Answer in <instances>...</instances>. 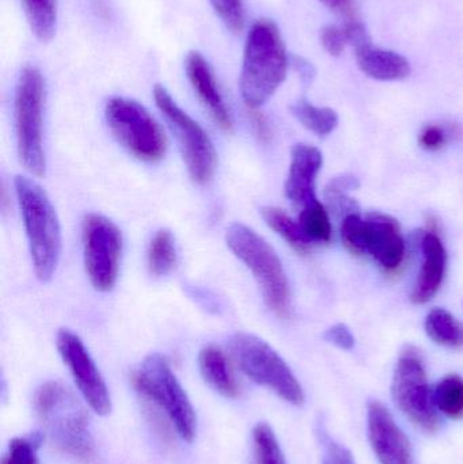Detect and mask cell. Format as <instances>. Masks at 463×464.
<instances>
[{
    "label": "cell",
    "instance_id": "obj_25",
    "mask_svg": "<svg viewBox=\"0 0 463 464\" xmlns=\"http://www.w3.org/2000/svg\"><path fill=\"white\" fill-rule=\"evenodd\" d=\"M435 406L450 419H463V379L448 375L437 384L434 392Z\"/></svg>",
    "mask_w": 463,
    "mask_h": 464
},
{
    "label": "cell",
    "instance_id": "obj_28",
    "mask_svg": "<svg viewBox=\"0 0 463 464\" xmlns=\"http://www.w3.org/2000/svg\"><path fill=\"white\" fill-rule=\"evenodd\" d=\"M41 438L38 435L30 438H16L11 440L2 464H40L37 451Z\"/></svg>",
    "mask_w": 463,
    "mask_h": 464
},
{
    "label": "cell",
    "instance_id": "obj_10",
    "mask_svg": "<svg viewBox=\"0 0 463 464\" xmlns=\"http://www.w3.org/2000/svg\"><path fill=\"white\" fill-rule=\"evenodd\" d=\"M391 392L400 411L416 427L427 433H435L439 430V417L435 411L426 367L416 349H405L400 356L394 371Z\"/></svg>",
    "mask_w": 463,
    "mask_h": 464
},
{
    "label": "cell",
    "instance_id": "obj_5",
    "mask_svg": "<svg viewBox=\"0 0 463 464\" xmlns=\"http://www.w3.org/2000/svg\"><path fill=\"white\" fill-rule=\"evenodd\" d=\"M132 384L143 400L165 413L182 440L195 439V409L165 357L158 353L146 357L132 373Z\"/></svg>",
    "mask_w": 463,
    "mask_h": 464
},
{
    "label": "cell",
    "instance_id": "obj_30",
    "mask_svg": "<svg viewBox=\"0 0 463 464\" xmlns=\"http://www.w3.org/2000/svg\"><path fill=\"white\" fill-rule=\"evenodd\" d=\"M317 436L323 464H355L352 454L344 446L334 441L323 424H318Z\"/></svg>",
    "mask_w": 463,
    "mask_h": 464
},
{
    "label": "cell",
    "instance_id": "obj_35",
    "mask_svg": "<svg viewBox=\"0 0 463 464\" xmlns=\"http://www.w3.org/2000/svg\"><path fill=\"white\" fill-rule=\"evenodd\" d=\"M345 34H347L348 44L353 46L355 51L363 48V46L372 44L371 37L367 32L366 26L358 19H350L344 24Z\"/></svg>",
    "mask_w": 463,
    "mask_h": 464
},
{
    "label": "cell",
    "instance_id": "obj_2",
    "mask_svg": "<svg viewBox=\"0 0 463 464\" xmlns=\"http://www.w3.org/2000/svg\"><path fill=\"white\" fill-rule=\"evenodd\" d=\"M34 408L59 451L84 463L92 459L94 441L89 416L67 386L62 382H46L35 392Z\"/></svg>",
    "mask_w": 463,
    "mask_h": 464
},
{
    "label": "cell",
    "instance_id": "obj_3",
    "mask_svg": "<svg viewBox=\"0 0 463 464\" xmlns=\"http://www.w3.org/2000/svg\"><path fill=\"white\" fill-rule=\"evenodd\" d=\"M15 193L29 240L35 275L46 283L56 272L62 251V231L56 211L45 190L24 176H16Z\"/></svg>",
    "mask_w": 463,
    "mask_h": 464
},
{
    "label": "cell",
    "instance_id": "obj_7",
    "mask_svg": "<svg viewBox=\"0 0 463 464\" xmlns=\"http://www.w3.org/2000/svg\"><path fill=\"white\" fill-rule=\"evenodd\" d=\"M231 354L242 372L260 386L272 390L285 402L301 406L304 389L287 362L271 345L247 333H236L230 338Z\"/></svg>",
    "mask_w": 463,
    "mask_h": 464
},
{
    "label": "cell",
    "instance_id": "obj_26",
    "mask_svg": "<svg viewBox=\"0 0 463 464\" xmlns=\"http://www.w3.org/2000/svg\"><path fill=\"white\" fill-rule=\"evenodd\" d=\"M299 225L312 242H331V218L320 201L314 200L304 207L299 215Z\"/></svg>",
    "mask_w": 463,
    "mask_h": 464
},
{
    "label": "cell",
    "instance_id": "obj_14",
    "mask_svg": "<svg viewBox=\"0 0 463 464\" xmlns=\"http://www.w3.org/2000/svg\"><path fill=\"white\" fill-rule=\"evenodd\" d=\"M364 220V256H371L386 272H396L404 264L407 254L399 222L380 212H371Z\"/></svg>",
    "mask_w": 463,
    "mask_h": 464
},
{
    "label": "cell",
    "instance_id": "obj_15",
    "mask_svg": "<svg viewBox=\"0 0 463 464\" xmlns=\"http://www.w3.org/2000/svg\"><path fill=\"white\" fill-rule=\"evenodd\" d=\"M323 158L320 150L310 144H296L291 152L290 171L285 181V198L304 208L306 204L318 200L315 196V179L323 168Z\"/></svg>",
    "mask_w": 463,
    "mask_h": 464
},
{
    "label": "cell",
    "instance_id": "obj_22",
    "mask_svg": "<svg viewBox=\"0 0 463 464\" xmlns=\"http://www.w3.org/2000/svg\"><path fill=\"white\" fill-rule=\"evenodd\" d=\"M291 113L307 130L318 136H328L339 125V116L331 108H320L307 100H298L291 105Z\"/></svg>",
    "mask_w": 463,
    "mask_h": 464
},
{
    "label": "cell",
    "instance_id": "obj_17",
    "mask_svg": "<svg viewBox=\"0 0 463 464\" xmlns=\"http://www.w3.org/2000/svg\"><path fill=\"white\" fill-rule=\"evenodd\" d=\"M421 250L423 266L410 295V300L415 304H426L432 300L442 286L448 266V253L437 232L429 230L424 234Z\"/></svg>",
    "mask_w": 463,
    "mask_h": 464
},
{
    "label": "cell",
    "instance_id": "obj_20",
    "mask_svg": "<svg viewBox=\"0 0 463 464\" xmlns=\"http://www.w3.org/2000/svg\"><path fill=\"white\" fill-rule=\"evenodd\" d=\"M426 332L438 345L463 349V324L445 308H434L426 318Z\"/></svg>",
    "mask_w": 463,
    "mask_h": 464
},
{
    "label": "cell",
    "instance_id": "obj_12",
    "mask_svg": "<svg viewBox=\"0 0 463 464\" xmlns=\"http://www.w3.org/2000/svg\"><path fill=\"white\" fill-rule=\"evenodd\" d=\"M57 349L90 408L106 416L111 411L108 386L81 338L68 329L57 333Z\"/></svg>",
    "mask_w": 463,
    "mask_h": 464
},
{
    "label": "cell",
    "instance_id": "obj_29",
    "mask_svg": "<svg viewBox=\"0 0 463 464\" xmlns=\"http://www.w3.org/2000/svg\"><path fill=\"white\" fill-rule=\"evenodd\" d=\"M209 3L228 30L238 33L244 29L245 11L242 0H209Z\"/></svg>",
    "mask_w": 463,
    "mask_h": 464
},
{
    "label": "cell",
    "instance_id": "obj_33",
    "mask_svg": "<svg viewBox=\"0 0 463 464\" xmlns=\"http://www.w3.org/2000/svg\"><path fill=\"white\" fill-rule=\"evenodd\" d=\"M419 143L429 151H438L448 143V130L439 125H427L419 136Z\"/></svg>",
    "mask_w": 463,
    "mask_h": 464
},
{
    "label": "cell",
    "instance_id": "obj_23",
    "mask_svg": "<svg viewBox=\"0 0 463 464\" xmlns=\"http://www.w3.org/2000/svg\"><path fill=\"white\" fill-rule=\"evenodd\" d=\"M22 5L33 34L43 43L52 40L56 32V0H22Z\"/></svg>",
    "mask_w": 463,
    "mask_h": 464
},
{
    "label": "cell",
    "instance_id": "obj_34",
    "mask_svg": "<svg viewBox=\"0 0 463 464\" xmlns=\"http://www.w3.org/2000/svg\"><path fill=\"white\" fill-rule=\"evenodd\" d=\"M323 337L328 343H333L337 348L344 349V351H351L355 346V337L351 330L342 324L329 327Z\"/></svg>",
    "mask_w": 463,
    "mask_h": 464
},
{
    "label": "cell",
    "instance_id": "obj_24",
    "mask_svg": "<svg viewBox=\"0 0 463 464\" xmlns=\"http://www.w3.org/2000/svg\"><path fill=\"white\" fill-rule=\"evenodd\" d=\"M150 273L155 277H163L173 272L177 265V246L173 234L159 230L150 242L147 254Z\"/></svg>",
    "mask_w": 463,
    "mask_h": 464
},
{
    "label": "cell",
    "instance_id": "obj_6",
    "mask_svg": "<svg viewBox=\"0 0 463 464\" xmlns=\"http://www.w3.org/2000/svg\"><path fill=\"white\" fill-rule=\"evenodd\" d=\"M45 83L43 73L27 65L19 75L14 100L16 147L19 160L29 173L37 177L45 174L43 120Z\"/></svg>",
    "mask_w": 463,
    "mask_h": 464
},
{
    "label": "cell",
    "instance_id": "obj_13",
    "mask_svg": "<svg viewBox=\"0 0 463 464\" xmlns=\"http://www.w3.org/2000/svg\"><path fill=\"white\" fill-rule=\"evenodd\" d=\"M367 420L370 444L381 464H415L410 439L382 403H369Z\"/></svg>",
    "mask_w": 463,
    "mask_h": 464
},
{
    "label": "cell",
    "instance_id": "obj_38",
    "mask_svg": "<svg viewBox=\"0 0 463 464\" xmlns=\"http://www.w3.org/2000/svg\"><path fill=\"white\" fill-rule=\"evenodd\" d=\"M294 64H295L296 70L301 73L302 79H304V82H312V79L314 78L315 71L307 60L296 56Z\"/></svg>",
    "mask_w": 463,
    "mask_h": 464
},
{
    "label": "cell",
    "instance_id": "obj_18",
    "mask_svg": "<svg viewBox=\"0 0 463 464\" xmlns=\"http://www.w3.org/2000/svg\"><path fill=\"white\" fill-rule=\"evenodd\" d=\"M355 56L362 72L375 81H402L412 70L407 57L389 49L377 48L372 44L355 51Z\"/></svg>",
    "mask_w": 463,
    "mask_h": 464
},
{
    "label": "cell",
    "instance_id": "obj_16",
    "mask_svg": "<svg viewBox=\"0 0 463 464\" xmlns=\"http://www.w3.org/2000/svg\"><path fill=\"white\" fill-rule=\"evenodd\" d=\"M185 68H187L188 78H189L190 84L198 94V100L206 106L214 121L223 130L230 132L233 130V119H231L230 111H228L225 100H223L211 65L204 59L203 54L198 52H189L185 60Z\"/></svg>",
    "mask_w": 463,
    "mask_h": 464
},
{
    "label": "cell",
    "instance_id": "obj_4",
    "mask_svg": "<svg viewBox=\"0 0 463 464\" xmlns=\"http://www.w3.org/2000/svg\"><path fill=\"white\" fill-rule=\"evenodd\" d=\"M227 246L257 280L269 310L280 318L291 314L290 284L276 251L247 226L234 223L226 235Z\"/></svg>",
    "mask_w": 463,
    "mask_h": 464
},
{
    "label": "cell",
    "instance_id": "obj_1",
    "mask_svg": "<svg viewBox=\"0 0 463 464\" xmlns=\"http://www.w3.org/2000/svg\"><path fill=\"white\" fill-rule=\"evenodd\" d=\"M288 54L279 27L271 19L253 24L242 62L241 95L250 109L260 108L285 82Z\"/></svg>",
    "mask_w": 463,
    "mask_h": 464
},
{
    "label": "cell",
    "instance_id": "obj_8",
    "mask_svg": "<svg viewBox=\"0 0 463 464\" xmlns=\"http://www.w3.org/2000/svg\"><path fill=\"white\" fill-rule=\"evenodd\" d=\"M105 117L114 138L133 157L147 163L163 160L168 140L143 105L128 98H111L106 103Z\"/></svg>",
    "mask_w": 463,
    "mask_h": 464
},
{
    "label": "cell",
    "instance_id": "obj_19",
    "mask_svg": "<svg viewBox=\"0 0 463 464\" xmlns=\"http://www.w3.org/2000/svg\"><path fill=\"white\" fill-rule=\"evenodd\" d=\"M198 365L204 381L220 395L226 398H236L241 394V386L225 352L217 345H208L201 349L198 354Z\"/></svg>",
    "mask_w": 463,
    "mask_h": 464
},
{
    "label": "cell",
    "instance_id": "obj_31",
    "mask_svg": "<svg viewBox=\"0 0 463 464\" xmlns=\"http://www.w3.org/2000/svg\"><path fill=\"white\" fill-rule=\"evenodd\" d=\"M358 187L359 182L355 177H339V179H334L333 181L329 182L328 187H326L325 196L334 208H337V206H342V208L347 209V211L353 212V208L348 207V203L351 204L352 201H350L351 198H348L347 193L350 190L356 189Z\"/></svg>",
    "mask_w": 463,
    "mask_h": 464
},
{
    "label": "cell",
    "instance_id": "obj_11",
    "mask_svg": "<svg viewBox=\"0 0 463 464\" xmlns=\"http://www.w3.org/2000/svg\"><path fill=\"white\" fill-rule=\"evenodd\" d=\"M84 266L92 286L109 292L116 285L122 254V235L102 215L90 214L83 220Z\"/></svg>",
    "mask_w": 463,
    "mask_h": 464
},
{
    "label": "cell",
    "instance_id": "obj_32",
    "mask_svg": "<svg viewBox=\"0 0 463 464\" xmlns=\"http://www.w3.org/2000/svg\"><path fill=\"white\" fill-rule=\"evenodd\" d=\"M321 44L325 51L332 56H340L348 45L347 34L344 26L329 24L321 30Z\"/></svg>",
    "mask_w": 463,
    "mask_h": 464
},
{
    "label": "cell",
    "instance_id": "obj_9",
    "mask_svg": "<svg viewBox=\"0 0 463 464\" xmlns=\"http://www.w3.org/2000/svg\"><path fill=\"white\" fill-rule=\"evenodd\" d=\"M154 98L158 109L165 116L169 127L178 140L193 181L198 185L208 184L214 177L217 160V151L208 133L177 105L170 92L162 84H155Z\"/></svg>",
    "mask_w": 463,
    "mask_h": 464
},
{
    "label": "cell",
    "instance_id": "obj_27",
    "mask_svg": "<svg viewBox=\"0 0 463 464\" xmlns=\"http://www.w3.org/2000/svg\"><path fill=\"white\" fill-rule=\"evenodd\" d=\"M253 447L256 464H285L279 441L265 422H260L253 430Z\"/></svg>",
    "mask_w": 463,
    "mask_h": 464
},
{
    "label": "cell",
    "instance_id": "obj_36",
    "mask_svg": "<svg viewBox=\"0 0 463 464\" xmlns=\"http://www.w3.org/2000/svg\"><path fill=\"white\" fill-rule=\"evenodd\" d=\"M250 120H252L253 128H255L258 138L263 141L269 140L271 139V127H269V122L265 116L261 114L260 111H256V109H252Z\"/></svg>",
    "mask_w": 463,
    "mask_h": 464
},
{
    "label": "cell",
    "instance_id": "obj_21",
    "mask_svg": "<svg viewBox=\"0 0 463 464\" xmlns=\"http://www.w3.org/2000/svg\"><path fill=\"white\" fill-rule=\"evenodd\" d=\"M261 217L265 220L266 225L279 234L294 250L301 254L309 253L313 242L302 230L299 220L295 222L287 212L275 207H264L261 209Z\"/></svg>",
    "mask_w": 463,
    "mask_h": 464
},
{
    "label": "cell",
    "instance_id": "obj_37",
    "mask_svg": "<svg viewBox=\"0 0 463 464\" xmlns=\"http://www.w3.org/2000/svg\"><path fill=\"white\" fill-rule=\"evenodd\" d=\"M318 2L323 3V5L336 11V13L350 15L353 11L352 0H318Z\"/></svg>",
    "mask_w": 463,
    "mask_h": 464
}]
</instances>
